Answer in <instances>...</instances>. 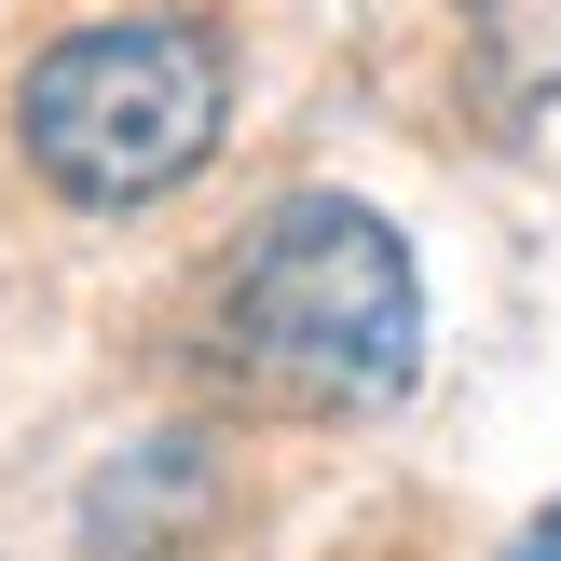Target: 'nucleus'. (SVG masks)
<instances>
[{"instance_id": "f257e3e1", "label": "nucleus", "mask_w": 561, "mask_h": 561, "mask_svg": "<svg viewBox=\"0 0 561 561\" xmlns=\"http://www.w3.org/2000/svg\"><path fill=\"white\" fill-rule=\"evenodd\" d=\"M206 356L233 398L301 411V425H356V411H398L425 370V274L411 233L370 192H274L233 233L206 288Z\"/></svg>"}, {"instance_id": "f03ea898", "label": "nucleus", "mask_w": 561, "mask_h": 561, "mask_svg": "<svg viewBox=\"0 0 561 561\" xmlns=\"http://www.w3.org/2000/svg\"><path fill=\"white\" fill-rule=\"evenodd\" d=\"M233 137V55L206 14H82L27 55L14 82V151L42 192L124 219L192 192Z\"/></svg>"}, {"instance_id": "7ed1b4c3", "label": "nucleus", "mask_w": 561, "mask_h": 561, "mask_svg": "<svg viewBox=\"0 0 561 561\" xmlns=\"http://www.w3.org/2000/svg\"><path fill=\"white\" fill-rule=\"evenodd\" d=\"M520 561H561V507H548V520H535V535H520Z\"/></svg>"}]
</instances>
